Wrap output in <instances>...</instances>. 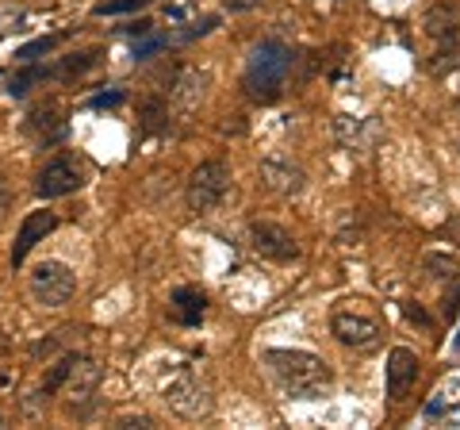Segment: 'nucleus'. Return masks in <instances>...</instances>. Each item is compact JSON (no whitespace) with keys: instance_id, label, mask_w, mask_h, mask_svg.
<instances>
[{"instance_id":"nucleus-16","label":"nucleus","mask_w":460,"mask_h":430,"mask_svg":"<svg viewBox=\"0 0 460 430\" xmlns=\"http://www.w3.org/2000/svg\"><path fill=\"white\" fill-rule=\"evenodd\" d=\"M334 127H338V139L345 142V147H357V150L365 147V123H357V120H349V116H341Z\"/></svg>"},{"instance_id":"nucleus-3","label":"nucleus","mask_w":460,"mask_h":430,"mask_svg":"<svg viewBox=\"0 0 460 430\" xmlns=\"http://www.w3.org/2000/svg\"><path fill=\"white\" fill-rule=\"evenodd\" d=\"M162 396H165V404L181 415V419H204V415L211 411L208 384L199 381L189 365H177L162 381Z\"/></svg>"},{"instance_id":"nucleus-25","label":"nucleus","mask_w":460,"mask_h":430,"mask_svg":"<svg viewBox=\"0 0 460 430\" xmlns=\"http://www.w3.org/2000/svg\"><path fill=\"white\" fill-rule=\"evenodd\" d=\"M456 342H460V338H456Z\"/></svg>"},{"instance_id":"nucleus-10","label":"nucleus","mask_w":460,"mask_h":430,"mask_svg":"<svg viewBox=\"0 0 460 430\" xmlns=\"http://www.w3.org/2000/svg\"><path fill=\"white\" fill-rule=\"evenodd\" d=\"M261 181H265V189L280 193V196H299L307 189V174L299 166L288 162V157H265L261 162Z\"/></svg>"},{"instance_id":"nucleus-13","label":"nucleus","mask_w":460,"mask_h":430,"mask_svg":"<svg viewBox=\"0 0 460 430\" xmlns=\"http://www.w3.org/2000/svg\"><path fill=\"white\" fill-rule=\"evenodd\" d=\"M422 27H426V35H434V39H453V35H460V8L434 4L422 16Z\"/></svg>"},{"instance_id":"nucleus-2","label":"nucleus","mask_w":460,"mask_h":430,"mask_svg":"<svg viewBox=\"0 0 460 430\" xmlns=\"http://www.w3.org/2000/svg\"><path fill=\"white\" fill-rule=\"evenodd\" d=\"M292 62H296L292 47L280 42V39H265L261 47H253L246 77H242L250 100H257V104H277V100L284 96V81H288V69H292Z\"/></svg>"},{"instance_id":"nucleus-5","label":"nucleus","mask_w":460,"mask_h":430,"mask_svg":"<svg viewBox=\"0 0 460 430\" xmlns=\"http://www.w3.org/2000/svg\"><path fill=\"white\" fill-rule=\"evenodd\" d=\"M77 292V277L74 269H69L66 262H42L35 265L31 273V296L39 300L42 308H62L69 304V296Z\"/></svg>"},{"instance_id":"nucleus-22","label":"nucleus","mask_w":460,"mask_h":430,"mask_svg":"<svg viewBox=\"0 0 460 430\" xmlns=\"http://www.w3.org/2000/svg\"><path fill=\"white\" fill-rule=\"evenodd\" d=\"M445 235H449L453 242H460V215H453V219L445 223Z\"/></svg>"},{"instance_id":"nucleus-8","label":"nucleus","mask_w":460,"mask_h":430,"mask_svg":"<svg viewBox=\"0 0 460 430\" xmlns=\"http://www.w3.org/2000/svg\"><path fill=\"white\" fill-rule=\"evenodd\" d=\"M81 184H84V166L77 157H54V162H47V169L39 174V193L47 200L77 193Z\"/></svg>"},{"instance_id":"nucleus-6","label":"nucleus","mask_w":460,"mask_h":430,"mask_svg":"<svg viewBox=\"0 0 460 430\" xmlns=\"http://www.w3.org/2000/svg\"><path fill=\"white\" fill-rule=\"evenodd\" d=\"M250 246H253V254L269 257V262H292V257H299L292 231L280 223H269V219L250 223Z\"/></svg>"},{"instance_id":"nucleus-17","label":"nucleus","mask_w":460,"mask_h":430,"mask_svg":"<svg viewBox=\"0 0 460 430\" xmlns=\"http://www.w3.org/2000/svg\"><path fill=\"white\" fill-rule=\"evenodd\" d=\"M426 269H434V277H441V281H456L460 262H456V257H445V254H429Z\"/></svg>"},{"instance_id":"nucleus-1","label":"nucleus","mask_w":460,"mask_h":430,"mask_svg":"<svg viewBox=\"0 0 460 430\" xmlns=\"http://www.w3.org/2000/svg\"><path fill=\"white\" fill-rule=\"evenodd\" d=\"M265 365L272 372V381L284 389V396L292 399H319L330 392V365L319 354L307 350H265Z\"/></svg>"},{"instance_id":"nucleus-21","label":"nucleus","mask_w":460,"mask_h":430,"mask_svg":"<svg viewBox=\"0 0 460 430\" xmlns=\"http://www.w3.org/2000/svg\"><path fill=\"white\" fill-rule=\"evenodd\" d=\"M154 50H162V39H150V42H142V47L135 50V58H150Z\"/></svg>"},{"instance_id":"nucleus-18","label":"nucleus","mask_w":460,"mask_h":430,"mask_svg":"<svg viewBox=\"0 0 460 430\" xmlns=\"http://www.w3.org/2000/svg\"><path fill=\"white\" fill-rule=\"evenodd\" d=\"M146 0H111V4H100L96 16H115V12H131V8H142Z\"/></svg>"},{"instance_id":"nucleus-11","label":"nucleus","mask_w":460,"mask_h":430,"mask_svg":"<svg viewBox=\"0 0 460 430\" xmlns=\"http://www.w3.org/2000/svg\"><path fill=\"white\" fill-rule=\"evenodd\" d=\"M66 399H69V408H84L93 399L96 392V384H100V365L96 362H77V357H69V372H66Z\"/></svg>"},{"instance_id":"nucleus-20","label":"nucleus","mask_w":460,"mask_h":430,"mask_svg":"<svg viewBox=\"0 0 460 430\" xmlns=\"http://www.w3.org/2000/svg\"><path fill=\"white\" fill-rule=\"evenodd\" d=\"M35 77H39V69H31V74H23V77H12V93H16V96L27 93V85H31Z\"/></svg>"},{"instance_id":"nucleus-15","label":"nucleus","mask_w":460,"mask_h":430,"mask_svg":"<svg viewBox=\"0 0 460 430\" xmlns=\"http://www.w3.org/2000/svg\"><path fill=\"white\" fill-rule=\"evenodd\" d=\"M456 66H460V39L453 35V39H445V47L434 54L429 69H434V74H449V69H456Z\"/></svg>"},{"instance_id":"nucleus-24","label":"nucleus","mask_w":460,"mask_h":430,"mask_svg":"<svg viewBox=\"0 0 460 430\" xmlns=\"http://www.w3.org/2000/svg\"><path fill=\"white\" fill-rule=\"evenodd\" d=\"M456 100H460V89H456Z\"/></svg>"},{"instance_id":"nucleus-23","label":"nucleus","mask_w":460,"mask_h":430,"mask_svg":"<svg viewBox=\"0 0 460 430\" xmlns=\"http://www.w3.org/2000/svg\"><path fill=\"white\" fill-rule=\"evenodd\" d=\"M407 315H411V319H414V323H422V327H429V315H426L422 308H407Z\"/></svg>"},{"instance_id":"nucleus-4","label":"nucleus","mask_w":460,"mask_h":430,"mask_svg":"<svg viewBox=\"0 0 460 430\" xmlns=\"http://www.w3.org/2000/svg\"><path fill=\"white\" fill-rule=\"evenodd\" d=\"M230 193V169L226 162H199L189 177V208L196 215H208L223 204V196Z\"/></svg>"},{"instance_id":"nucleus-12","label":"nucleus","mask_w":460,"mask_h":430,"mask_svg":"<svg viewBox=\"0 0 460 430\" xmlns=\"http://www.w3.org/2000/svg\"><path fill=\"white\" fill-rule=\"evenodd\" d=\"M54 227H58V219H54L50 211H31V215H27V219H23V231H20V238H16V250H12V262L20 265L23 257L31 254L35 242H39V238H47Z\"/></svg>"},{"instance_id":"nucleus-14","label":"nucleus","mask_w":460,"mask_h":430,"mask_svg":"<svg viewBox=\"0 0 460 430\" xmlns=\"http://www.w3.org/2000/svg\"><path fill=\"white\" fill-rule=\"evenodd\" d=\"M204 308H208V296L199 292V289H177L172 292V315L184 323V327H196L199 323V315H204Z\"/></svg>"},{"instance_id":"nucleus-7","label":"nucleus","mask_w":460,"mask_h":430,"mask_svg":"<svg viewBox=\"0 0 460 430\" xmlns=\"http://www.w3.org/2000/svg\"><path fill=\"white\" fill-rule=\"evenodd\" d=\"M330 331L338 335L341 346H353V350H368L380 342V323L372 319V315H361V311H334Z\"/></svg>"},{"instance_id":"nucleus-9","label":"nucleus","mask_w":460,"mask_h":430,"mask_svg":"<svg viewBox=\"0 0 460 430\" xmlns=\"http://www.w3.org/2000/svg\"><path fill=\"white\" fill-rule=\"evenodd\" d=\"M414 381H419V357H414V350H407V346H395L387 354V396H392L395 404L407 399Z\"/></svg>"},{"instance_id":"nucleus-19","label":"nucleus","mask_w":460,"mask_h":430,"mask_svg":"<svg viewBox=\"0 0 460 430\" xmlns=\"http://www.w3.org/2000/svg\"><path fill=\"white\" fill-rule=\"evenodd\" d=\"M50 47H54V39H39V42H31V47H23V50H20V58H35V54L50 50Z\"/></svg>"}]
</instances>
